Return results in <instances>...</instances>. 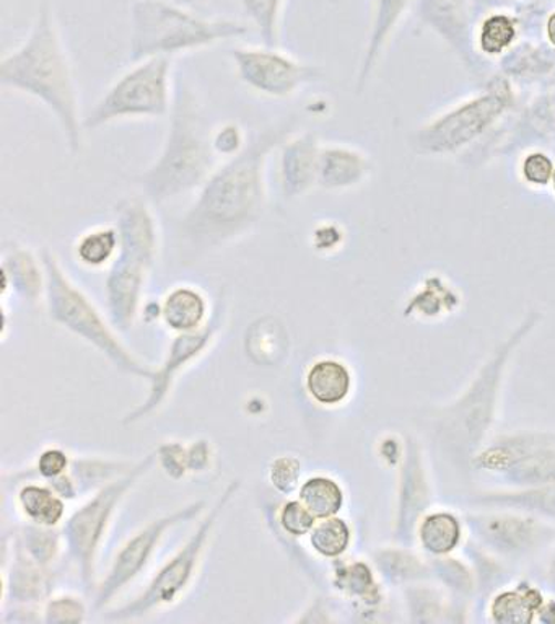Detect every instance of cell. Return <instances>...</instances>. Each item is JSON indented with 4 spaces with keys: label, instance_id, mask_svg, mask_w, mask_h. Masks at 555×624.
Instances as JSON below:
<instances>
[{
    "label": "cell",
    "instance_id": "obj_1",
    "mask_svg": "<svg viewBox=\"0 0 555 624\" xmlns=\"http://www.w3.org/2000/svg\"><path fill=\"white\" fill-rule=\"evenodd\" d=\"M298 120L284 117L249 139L237 157L222 162L179 218V238L196 252L218 248L249 234L267 207V166L277 149L297 133Z\"/></svg>",
    "mask_w": 555,
    "mask_h": 624
},
{
    "label": "cell",
    "instance_id": "obj_2",
    "mask_svg": "<svg viewBox=\"0 0 555 624\" xmlns=\"http://www.w3.org/2000/svg\"><path fill=\"white\" fill-rule=\"evenodd\" d=\"M0 86L30 96L50 111L72 155L83 142L80 93L53 9L40 7L25 40L0 59Z\"/></svg>",
    "mask_w": 555,
    "mask_h": 624
},
{
    "label": "cell",
    "instance_id": "obj_3",
    "mask_svg": "<svg viewBox=\"0 0 555 624\" xmlns=\"http://www.w3.org/2000/svg\"><path fill=\"white\" fill-rule=\"evenodd\" d=\"M168 117L157 158L134 178L142 197L154 207L196 194L222 163L212 145L214 126L189 83H176Z\"/></svg>",
    "mask_w": 555,
    "mask_h": 624
},
{
    "label": "cell",
    "instance_id": "obj_4",
    "mask_svg": "<svg viewBox=\"0 0 555 624\" xmlns=\"http://www.w3.org/2000/svg\"><path fill=\"white\" fill-rule=\"evenodd\" d=\"M539 314L533 311L485 359L476 377L450 407L440 409L433 422V443L454 470H473V460L485 446L497 415L499 398L510 359L533 331Z\"/></svg>",
    "mask_w": 555,
    "mask_h": 624
},
{
    "label": "cell",
    "instance_id": "obj_5",
    "mask_svg": "<svg viewBox=\"0 0 555 624\" xmlns=\"http://www.w3.org/2000/svg\"><path fill=\"white\" fill-rule=\"evenodd\" d=\"M238 20L209 17L179 0H135L131 7L130 61L172 58L246 37Z\"/></svg>",
    "mask_w": 555,
    "mask_h": 624
},
{
    "label": "cell",
    "instance_id": "obj_6",
    "mask_svg": "<svg viewBox=\"0 0 555 624\" xmlns=\"http://www.w3.org/2000/svg\"><path fill=\"white\" fill-rule=\"evenodd\" d=\"M120 231V252L106 277L111 320L120 329L133 325L145 284L158 252V221L145 197H124L114 207Z\"/></svg>",
    "mask_w": 555,
    "mask_h": 624
},
{
    "label": "cell",
    "instance_id": "obj_7",
    "mask_svg": "<svg viewBox=\"0 0 555 624\" xmlns=\"http://www.w3.org/2000/svg\"><path fill=\"white\" fill-rule=\"evenodd\" d=\"M173 69L175 59L172 58L133 62L83 116V130L96 131L120 121L168 117L176 90Z\"/></svg>",
    "mask_w": 555,
    "mask_h": 624
},
{
    "label": "cell",
    "instance_id": "obj_8",
    "mask_svg": "<svg viewBox=\"0 0 555 624\" xmlns=\"http://www.w3.org/2000/svg\"><path fill=\"white\" fill-rule=\"evenodd\" d=\"M44 272H47V304L51 318L59 325L82 336L86 341L106 352L117 366L138 376L151 377V372L141 369L126 354V349L114 338L102 315L92 300L72 283L71 277L62 268L58 256L51 249L41 252Z\"/></svg>",
    "mask_w": 555,
    "mask_h": 624
},
{
    "label": "cell",
    "instance_id": "obj_9",
    "mask_svg": "<svg viewBox=\"0 0 555 624\" xmlns=\"http://www.w3.org/2000/svg\"><path fill=\"white\" fill-rule=\"evenodd\" d=\"M473 470L497 474L518 489L555 483V434L518 432L499 437L479 450Z\"/></svg>",
    "mask_w": 555,
    "mask_h": 624
},
{
    "label": "cell",
    "instance_id": "obj_10",
    "mask_svg": "<svg viewBox=\"0 0 555 624\" xmlns=\"http://www.w3.org/2000/svg\"><path fill=\"white\" fill-rule=\"evenodd\" d=\"M237 78L246 89L273 100H287L321 82L325 71L279 47H235L230 50Z\"/></svg>",
    "mask_w": 555,
    "mask_h": 624
},
{
    "label": "cell",
    "instance_id": "obj_11",
    "mask_svg": "<svg viewBox=\"0 0 555 624\" xmlns=\"http://www.w3.org/2000/svg\"><path fill=\"white\" fill-rule=\"evenodd\" d=\"M466 523L481 546L508 561L526 560L555 539V526L513 511L471 514Z\"/></svg>",
    "mask_w": 555,
    "mask_h": 624
},
{
    "label": "cell",
    "instance_id": "obj_12",
    "mask_svg": "<svg viewBox=\"0 0 555 624\" xmlns=\"http://www.w3.org/2000/svg\"><path fill=\"white\" fill-rule=\"evenodd\" d=\"M151 460L138 464L130 477L124 478L120 483H113L103 489L93 501H90L82 511L69 520L68 533L69 546L78 557L82 566L83 577L90 579L93 575V560H95L96 548L105 535V529L113 509L116 508L124 492L133 487L134 481L144 473L145 468L151 464Z\"/></svg>",
    "mask_w": 555,
    "mask_h": 624
},
{
    "label": "cell",
    "instance_id": "obj_13",
    "mask_svg": "<svg viewBox=\"0 0 555 624\" xmlns=\"http://www.w3.org/2000/svg\"><path fill=\"white\" fill-rule=\"evenodd\" d=\"M237 488L238 481L237 483L234 481V484L225 492L224 499L218 502L215 511L212 512L210 516H207L206 522L201 525L199 532L186 544L185 550L179 551V553L160 571L157 577L152 582L151 587L147 589V592H145L137 602L127 606V608L121 610L117 616L141 615V613L147 612V610L154 608V606L173 602V600L178 597L179 592L186 587L187 582L193 577V572L196 570L201 551H203L204 543H206L207 536H209L210 529L214 526L218 512L224 509L225 502L230 499V495L234 494Z\"/></svg>",
    "mask_w": 555,
    "mask_h": 624
},
{
    "label": "cell",
    "instance_id": "obj_14",
    "mask_svg": "<svg viewBox=\"0 0 555 624\" xmlns=\"http://www.w3.org/2000/svg\"><path fill=\"white\" fill-rule=\"evenodd\" d=\"M321 141L315 133H294L277 149L280 196L287 203L301 200L318 188Z\"/></svg>",
    "mask_w": 555,
    "mask_h": 624
},
{
    "label": "cell",
    "instance_id": "obj_15",
    "mask_svg": "<svg viewBox=\"0 0 555 624\" xmlns=\"http://www.w3.org/2000/svg\"><path fill=\"white\" fill-rule=\"evenodd\" d=\"M432 502L429 478L422 460V450L414 437L405 439L404 463L401 470L397 540L409 546L414 543L415 530Z\"/></svg>",
    "mask_w": 555,
    "mask_h": 624
},
{
    "label": "cell",
    "instance_id": "obj_16",
    "mask_svg": "<svg viewBox=\"0 0 555 624\" xmlns=\"http://www.w3.org/2000/svg\"><path fill=\"white\" fill-rule=\"evenodd\" d=\"M201 508H203V502L183 509L178 514L160 519L157 522L148 525L144 532L134 536V539L123 548L120 556H117L116 563H114L113 570H111L110 575H107L102 592H100L99 605H105L107 600L113 597L116 592H120L127 582L133 581L135 575H137L138 572L142 571V567L147 564V561L151 560L155 546H157L163 533H165L169 526L182 522V520H187L191 519V516L199 514Z\"/></svg>",
    "mask_w": 555,
    "mask_h": 624
},
{
    "label": "cell",
    "instance_id": "obj_17",
    "mask_svg": "<svg viewBox=\"0 0 555 624\" xmlns=\"http://www.w3.org/2000/svg\"><path fill=\"white\" fill-rule=\"evenodd\" d=\"M222 311H224V308H222V304H218L209 324L204 325L203 328L196 329V331L182 333V335L176 338L165 367H163L160 376L155 377L151 398H148L145 407L134 412L133 418H130L131 421L147 415L152 409L158 407L160 401L163 400L166 390H168V385L172 383L173 376L178 372L179 367L186 364L187 360L193 359V357L197 356L201 351H204L206 346L209 345L210 339L214 338L215 331H217L218 326H220Z\"/></svg>",
    "mask_w": 555,
    "mask_h": 624
},
{
    "label": "cell",
    "instance_id": "obj_18",
    "mask_svg": "<svg viewBox=\"0 0 555 624\" xmlns=\"http://www.w3.org/2000/svg\"><path fill=\"white\" fill-rule=\"evenodd\" d=\"M3 290L12 287L28 304L40 299L47 290V272L43 258H38L25 245L13 244L6 249L2 259Z\"/></svg>",
    "mask_w": 555,
    "mask_h": 624
},
{
    "label": "cell",
    "instance_id": "obj_19",
    "mask_svg": "<svg viewBox=\"0 0 555 624\" xmlns=\"http://www.w3.org/2000/svg\"><path fill=\"white\" fill-rule=\"evenodd\" d=\"M369 165L356 149L341 144H322L318 165V188L349 190L359 185Z\"/></svg>",
    "mask_w": 555,
    "mask_h": 624
},
{
    "label": "cell",
    "instance_id": "obj_20",
    "mask_svg": "<svg viewBox=\"0 0 555 624\" xmlns=\"http://www.w3.org/2000/svg\"><path fill=\"white\" fill-rule=\"evenodd\" d=\"M470 502L476 508L523 512L555 520V483L515 492H487L471 499Z\"/></svg>",
    "mask_w": 555,
    "mask_h": 624
},
{
    "label": "cell",
    "instance_id": "obj_21",
    "mask_svg": "<svg viewBox=\"0 0 555 624\" xmlns=\"http://www.w3.org/2000/svg\"><path fill=\"white\" fill-rule=\"evenodd\" d=\"M499 109H501V103L495 102L494 99H485L473 103L467 109L458 111L453 116H449L450 120L443 121L430 133V136L439 139V144L433 149L439 151L440 147L451 149L461 145V142L477 134L479 130H482L492 120V116L499 113ZM436 139H432L430 144Z\"/></svg>",
    "mask_w": 555,
    "mask_h": 624
},
{
    "label": "cell",
    "instance_id": "obj_22",
    "mask_svg": "<svg viewBox=\"0 0 555 624\" xmlns=\"http://www.w3.org/2000/svg\"><path fill=\"white\" fill-rule=\"evenodd\" d=\"M207 311H209V305L201 290L189 286H179L165 297L160 314L169 329L189 333L206 325Z\"/></svg>",
    "mask_w": 555,
    "mask_h": 624
},
{
    "label": "cell",
    "instance_id": "obj_23",
    "mask_svg": "<svg viewBox=\"0 0 555 624\" xmlns=\"http://www.w3.org/2000/svg\"><path fill=\"white\" fill-rule=\"evenodd\" d=\"M352 379L345 364L338 360H319L307 376V388L319 405L336 407L350 393Z\"/></svg>",
    "mask_w": 555,
    "mask_h": 624
},
{
    "label": "cell",
    "instance_id": "obj_24",
    "mask_svg": "<svg viewBox=\"0 0 555 624\" xmlns=\"http://www.w3.org/2000/svg\"><path fill=\"white\" fill-rule=\"evenodd\" d=\"M75 258L86 268L113 263L120 252V231L114 225H95L83 232L74 245Z\"/></svg>",
    "mask_w": 555,
    "mask_h": 624
},
{
    "label": "cell",
    "instance_id": "obj_25",
    "mask_svg": "<svg viewBox=\"0 0 555 624\" xmlns=\"http://www.w3.org/2000/svg\"><path fill=\"white\" fill-rule=\"evenodd\" d=\"M418 536L426 553L435 557L446 556L461 542L460 520L449 512L425 515L419 523Z\"/></svg>",
    "mask_w": 555,
    "mask_h": 624
},
{
    "label": "cell",
    "instance_id": "obj_26",
    "mask_svg": "<svg viewBox=\"0 0 555 624\" xmlns=\"http://www.w3.org/2000/svg\"><path fill=\"white\" fill-rule=\"evenodd\" d=\"M243 12L258 30L263 44L279 47L287 0H238Z\"/></svg>",
    "mask_w": 555,
    "mask_h": 624
},
{
    "label": "cell",
    "instance_id": "obj_27",
    "mask_svg": "<svg viewBox=\"0 0 555 624\" xmlns=\"http://www.w3.org/2000/svg\"><path fill=\"white\" fill-rule=\"evenodd\" d=\"M300 501L317 519H329L345 505V492L329 478H311L300 489Z\"/></svg>",
    "mask_w": 555,
    "mask_h": 624
},
{
    "label": "cell",
    "instance_id": "obj_28",
    "mask_svg": "<svg viewBox=\"0 0 555 624\" xmlns=\"http://www.w3.org/2000/svg\"><path fill=\"white\" fill-rule=\"evenodd\" d=\"M541 599L533 589L503 592L492 602L491 613L495 623L528 624L539 608Z\"/></svg>",
    "mask_w": 555,
    "mask_h": 624
},
{
    "label": "cell",
    "instance_id": "obj_29",
    "mask_svg": "<svg viewBox=\"0 0 555 624\" xmlns=\"http://www.w3.org/2000/svg\"><path fill=\"white\" fill-rule=\"evenodd\" d=\"M20 504L33 522L53 526L64 515V504L47 488L27 487L20 492Z\"/></svg>",
    "mask_w": 555,
    "mask_h": 624
},
{
    "label": "cell",
    "instance_id": "obj_30",
    "mask_svg": "<svg viewBox=\"0 0 555 624\" xmlns=\"http://www.w3.org/2000/svg\"><path fill=\"white\" fill-rule=\"evenodd\" d=\"M311 546L325 557H338L350 543V530L345 520L329 516L314 526L310 535Z\"/></svg>",
    "mask_w": 555,
    "mask_h": 624
},
{
    "label": "cell",
    "instance_id": "obj_31",
    "mask_svg": "<svg viewBox=\"0 0 555 624\" xmlns=\"http://www.w3.org/2000/svg\"><path fill=\"white\" fill-rule=\"evenodd\" d=\"M248 142L245 130L239 126L237 121H225V123L214 126V131H212V145L222 162L237 157L245 151Z\"/></svg>",
    "mask_w": 555,
    "mask_h": 624
},
{
    "label": "cell",
    "instance_id": "obj_32",
    "mask_svg": "<svg viewBox=\"0 0 555 624\" xmlns=\"http://www.w3.org/2000/svg\"><path fill=\"white\" fill-rule=\"evenodd\" d=\"M380 564L384 574L394 582L414 581L425 574V566L409 553H384Z\"/></svg>",
    "mask_w": 555,
    "mask_h": 624
},
{
    "label": "cell",
    "instance_id": "obj_33",
    "mask_svg": "<svg viewBox=\"0 0 555 624\" xmlns=\"http://www.w3.org/2000/svg\"><path fill=\"white\" fill-rule=\"evenodd\" d=\"M315 520H317V516L311 514L301 501H291L284 505L282 514H280V523H282L284 530L294 536H304L311 532Z\"/></svg>",
    "mask_w": 555,
    "mask_h": 624
},
{
    "label": "cell",
    "instance_id": "obj_34",
    "mask_svg": "<svg viewBox=\"0 0 555 624\" xmlns=\"http://www.w3.org/2000/svg\"><path fill=\"white\" fill-rule=\"evenodd\" d=\"M513 31L512 23L503 17H495L485 23L484 31H482V48L487 53H501L503 48L512 41Z\"/></svg>",
    "mask_w": 555,
    "mask_h": 624
},
{
    "label": "cell",
    "instance_id": "obj_35",
    "mask_svg": "<svg viewBox=\"0 0 555 624\" xmlns=\"http://www.w3.org/2000/svg\"><path fill=\"white\" fill-rule=\"evenodd\" d=\"M300 474V463H298V460L291 459V457H282V459L274 462L273 470H270V480H273L274 487L279 489L280 492L289 494V492L297 488Z\"/></svg>",
    "mask_w": 555,
    "mask_h": 624
},
{
    "label": "cell",
    "instance_id": "obj_36",
    "mask_svg": "<svg viewBox=\"0 0 555 624\" xmlns=\"http://www.w3.org/2000/svg\"><path fill=\"white\" fill-rule=\"evenodd\" d=\"M523 173H525L526 180H530L534 185H544L554 175L549 158L541 154L530 155L526 158Z\"/></svg>",
    "mask_w": 555,
    "mask_h": 624
},
{
    "label": "cell",
    "instance_id": "obj_37",
    "mask_svg": "<svg viewBox=\"0 0 555 624\" xmlns=\"http://www.w3.org/2000/svg\"><path fill=\"white\" fill-rule=\"evenodd\" d=\"M341 231L335 224L318 225L314 231V235H311V242H314L315 248L319 249V252L335 249L336 246L341 244Z\"/></svg>",
    "mask_w": 555,
    "mask_h": 624
},
{
    "label": "cell",
    "instance_id": "obj_38",
    "mask_svg": "<svg viewBox=\"0 0 555 624\" xmlns=\"http://www.w3.org/2000/svg\"><path fill=\"white\" fill-rule=\"evenodd\" d=\"M38 468L44 478H58L68 468V457L61 450H48L40 457Z\"/></svg>",
    "mask_w": 555,
    "mask_h": 624
},
{
    "label": "cell",
    "instance_id": "obj_39",
    "mask_svg": "<svg viewBox=\"0 0 555 624\" xmlns=\"http://www.w3.org/2000/svg\"><path fill=\"white\" fill-rule=\"evenodd\" d=\"M547 575H549V584L553 585V589L555 591V551L553 560H551L549 572H547Z\"/></svg>",
    "mask_w": 555,
    "mask_h": 624
},
{
    "label": "cell",
    "instance_id": "obj_40",
    "mask_svg": "<svg viewBox=\"0 0 555 624\" xmlns=\"http://www.w3.org/2000/svg\"><path fill=\"white\" fill-rule=\"evenodd\" d=\"M549 33H551V38H553V41L555 43V16L553 17V20H551L549 23Z\"/></svg>",
    "mask_w": 555,
    "mask_h": 624
},
{
    "label": "cell",
    "instance_id": "obj_41",
    "mask_svg": "<svg viewBox=\"0 0 555 624\" xmlns=\"http://www.w3.org/2000/svg\"><path fill=\"white\" fill-rule=\"evenodd\" d=\"M179 2H183V3H199V2H203V0H179Z\"/></svg>",
    "mask_w": 555,
    "mask_h": 624
},
{
    "label": "cell",
    "instance_id": "obj_42",
    "mask_svg": "<svg viewBox=\"0 0 555 624\" xmlns=\"http://www.w3.org/2000/svg\"><path fill=\"white\" fill-rule=\"evenodd\" d=\"M554 188H555V173H554Z\"/></svg>",
    "mask_w": 555,
    "mask_h": 624
}]
</instances>
